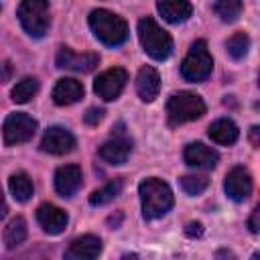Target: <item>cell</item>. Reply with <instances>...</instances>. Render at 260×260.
<instances>
[{"mask_svg":"<svg viewBox=\"0 0 260 260\" xmlns=\"http://www.w3.org/2000/svg\"><path fill=\"white\" fill-rule=\"evenodd\" d=\"M73 148H75V136L63 126H51L41 138V150L55 156L69 154Z\"/></svg>","mask_w":260,"mask_h":260,"instance_id":"9c48e42d","label":"cell"},{"mask_svg":"<svg viewBox=\"0 0 260 260\" xmlns=\"http://www.w3.org/2000/svg\"><path fill=\"white\" fill-rule=\"evenodd\" d=\"M244 4L240 0H219L213 4V12L223 20V22H234L242 14Z\"/></svg>","mask_w":260,"mask_h":260,"instance_id":"484cf974","label":"cell"},{"mask_svg":"<svg viewBox=\"0 0 260 260\" xmlns=\"http://www.w3.org/2000/svg\"><path fill=\"white\" fill-rule=\"evenodd\" d=\"M156 10L171 24L185 22L193 14L191 2H185V0H160V2H156Z\"/></svg>","mask_w":260,"mask_h":260,"instance_id":"d6986e66","label":"cell"},{"mask_svg":"<svg viewBox=\"0 0 260 260\" xmlns=\"http://www.w3.org/2000/svg\"><path fill=\"white\" fill-rule=\"evenodd\" d=\"M209 187V179L205 175H183L181 177V189L187 195H201Z\"/></svg>","mask_w":260,"mask_h":260,"instance_id":"4316f807","label":"cell"},{"mask_svg":"<svg viewBox=\"0 0 260 260\" xmlns=\"http://www.w3.org/2000/svg\"><path fill=\"white\" fill-rule=\"evenodd\" d=\"M185 234H187V238H201L203 236V225L199 221H189L185 225Z\"/></svg>","mask_w":260,"mask_h":260,"instance_id":"f1b7e54d","label":"cell"},{"mask_svg":"<svg viewBox=\"0 0 260 260\" xmlns=\"http://www.w3.org/2000/svg\"><path fill=\"white\" fill-rule=\"evenodd\" d=\"M81 187V169L77 165H63L55 171V191L63 197H71Z\"/></svg>","mask_w":260,"mask_h":260,"instance_id":"9a60e30c","label":"cell"},{"mask_svg":"<svg viewBox=\"0 0 260 260\" xmlns=\"http://www.w3.org/2000/svg\"><path fill=\"white\" fill-rule=\"evenodd\" d=\"M37 221H39V225H41L47 234L57 236V234H61V232L67 228L69 217H67V213H65L61 207H57V205H53V203H43V205H39V209H37Z\"/></svg>","mask_w":260,"mask_h":260,"instance_id":"5bb4252c","label":"cell"},{"mask_svg":"<svg viewBox=\"0 0 260 260\" xmlns=\"http://www.w3.org/2000/svg\"><path fill=\"white\" fill-rule=\"evenodd\" d=\"M132 152V140L124 136H116L100 146V156L110 165H124Z\"/></svg>","mask_w":260,"mask_h":260,"instance_id":"ac0fdd59","label":"cell"},{"mask_svg":"<svg viewBox=\"0 0 260 260\" xmlns=\"http://www.w3.org/2000/svg\"><path fill=\"white\" fill-rule=\"evenodd\" d=\"M53 102L57 106H71L83 98V85L81 81L73 77H61L53 87Z\"/></svg>","mask_w":260,"mask_h":260,"instance_id":"2e32d148","label":"cell"},{"mask_svg":"<svg viewBox=\"0 0 260 260\" xmlns=\"http://www.w3.org/2000/svg\"><path fill=\"white\" fill-rule=\"evenodd\" d=\"M248 140H250L252 146L260 148V124H256V126L250 128V132H248Z\"/></svg>","mask_w":260,"mask_h":260,"instance_id":"4dcf8cb0","label":"cell"},{"mask_svg":"<svg viewBox=\"0 0 260 260\" xmlns=\"http://www.w3.org/2000/svg\"><path fill=\"white\" fill-rule=\"evenodd\" d=\"M252 260H260V252H254V256H252Z\"/></svg>","mask_w":260,"mask_h":260,"instance_id":"e575fe53","label":"cell"},{"mask_svg":"<svg viewBox=\"0 0 260 260\" xmlns=\"http://www.w3.org/2000/svg\"><path fill=\"white\" fill-rule=\"evenodd\" d=\"M122 260H140V258H138L136 254H124V256H122Z\"/></svg>","mask_w":260,"mask_h":260,"instance_id":"836d02e7","label":"cell"},{"mask_svg":"<svg viewBox=\"0 0 260 260\" xmlns=\"http://www.w3.org/2000/svg\"><path fill=\"white\" fill-rule=\"evenodd\" d=\"M89 28L93 37L104 43L106 47H120L128 39V24L122 16L106 10V8H95L89 12Z\"/></svg>","mask_w":260,"mask_h":260,"instance_id":"7a4b0ae2","label":"cell"},{"mask_svg":"<svg viewBox=\"0 0 260 260\" xmlns=\"http://www.w3.org/2000/svg\"><path fill=\"white\" fill-rule=\"evenodd\" d=\"M258 87H260V73H258Z\"/></svg>","mask_w":260,"mask_h":260,"instance_id":"d590c367","label":"cell"},{"mask_svg":"<svg viewBox=\"0 0 260 260\" xmlns=\"http://www.w3.org/2000/svg\"><path fill=\"white\" fill-rule=\"evenodd\" d=\"M2 240H4V246L8 250L20 246L24 240H26V221L22 217H14L6 223L4 228V234H2Z\"/></svg>","mask_w":260,"mask_h":260,"instance_id":"44dd1931","label":"cell"},{"mask_svg":"<svg viewBox=\"0 0 260 260\" xmlns=\"http://www.w3.org/2000/svg\"><path fill=\"white\" fill-rule=\"evenodd\" d=\"M138 195L142 203V217L144 219H158L171 211L175 205V195L171 187L156 177H148L138 185Z\"/></svg>","mask_w":260,"mask_h":260,"instance_id":"6da1fadb","label":"cell"},{"mask_svg":"<svg viewBox=\"0 0 260 260\" xmlns=\"http://www.w3.org/2000/svg\"><path fill=\"white\" fill-rule=\"evenodd\" d=\"M136 91L142 102H152L160 91V75L154 67L144 65L136 75Z\"/></svg>","mask_w":260,"mask_h":260,"instance_id":"e0dca14e","label":"cell"},{"mask_svg":"<svg viewBox=\"0 0 260 260\" xmlns=\"http://www.w3.org/2000/svg\"><path fill=\"white\" fill-rule=\"evenodd\" d=\"M18 20L26 35L41 39L49 30L51 16H49V2L45 0H24L18 6Z\"/></svg>","mask_w":260,"mask_h":260,"instance_id":"8992f818","label":"cell"},{"mask_svg":"<svg viewBox=\"0 0 260 260\" xmlns=\"http://www.w3.org/2000/svg\"><path fill=\"white\" fill-rule=\"evenodd\" d=\"M211 69H213V59L209 55L207 43L203 39H199L191 45L187 57L181 63V75L187 81L199 83V81H205L211 75Z\"/></svg>","mask_w":260,"mask_h":260,"instance_id":"5b68a950","label":"cell"},{"mask_svg":"<svg viewBox=\"0 0 260 260\" xmlns=\"http://www.w3.org/2000/svg\"><path fill=\"white\" fill-rule=\"evenodd\" d=\"M223 191L232 201H244L252 193V177L244 167H234L223 179Z\"/></svg>","mask_w":260,"mask_h":260,"instance_id":"7c38bea8","label":"cell"},{"mask_svg":"<svg viewBox=\"0 0 260 260\" xmlns=\"http://www.w3.org/2000/svg\"><path fill=\"white\" fill-rule=\"evenodd\" d=\"M248 228H250V232H254V234H260V205L252 211V215L248 217Z\"/></svg>","mask_w":260,"mask_h":260,"instance_id":"f546056e","label":"cell"},{"mask_svg":"<svg viewBox=\"0 0 260 260\" xmlns=\"http://www.w3.org/2000/svg\"><path fill=\"white\" fill-rule=\"evenodd\" d=\"M10 71H12L10 61H4V63H2V81H4V83L10 79Z\"/></svg>","mask_w":260,"mask_h":260,"instance_id":"d6a6232c","label":"cell"},{"mask_svg":"<svg viewBox=\"0 0 260 260\" xmlns=\"http://www.w3.org/2000/svg\"><path fill=\"white\" fill-rule=\"evenodd\" d=\"M183 158H185V162H187L189 167H193V169L209 171V169H213V167L217 165L219 154H217L215 148H211V146H207V144H203V142H191V144L185 146Z\"/></svg>","mask_w":260,"mask_h":260,"instance_id":"4fadbf2b","label":"cell"},{"mask_svg":"<svg viewBox=\"0 0 260 260\" xmlns=\"http://www.w3.org/2000/svg\"><path fill=\"white\" fill-rule=\"evenodd\" d=\"M128 81V73L122 67H112L104 73H100L93 81V91L98 93V98H102L104 102H114L122 89L126 87Z\"/></svg>","mask_w":260,"mask_h":260,"instance_id":"ba28073f","label":"cell"},{"mask_svg":"<svg viewBox=\"0 0 260 260\" xmlns=\"http://www.w3.org/2000/svg\"><path fill=\"white\" fill-rule=\"evenodd\" d=\"M100 57L95 53H75L69 47H61L57 53V67L75 73H89L98 67Z\"/></svg>","mask_w":260,"mask_h":260,"instance_id":"30bf717a","label":"cell"},{"mask_svg":"<svg viewBox=\"0 0 260 260\" xmlns=\"http://www.w3.org/2000/svg\"><path fill=\"white\" fill-rule=\"evenodd\" d=\"M39 124L32 116L24 114V112H14V114H8L4 124H2V138H4V144L6 146H14V144H20V142H28L35 132H37Z\"/></svg>","mask_w":260,"mask_h":260,"instance_id":"52a82bcc","label":"cell"},{"mask_svg":"<svg viewBox=\"0 0 260 260\" xmlns=\"http://www.w3.org/2000/svg\"><path fill=\"white\" fill-rule=\"evenodd\" d=\"M138 39L148 57L154 61H165L173 53V39L167 30H162L152 18L138 20Z\"/></svg>","mask_w":260,"mask_h":260,"instance_id":"3957f363","label":"cell"},{"mask_svg":"<svg viewBox=\"0 0 260 260\" xmlns=\"http://www.w3.org/2000/svg\"><path fill=\"white\" fill-rule=\"evenodd\" d=\"M100 254H102V240L98 236L85 234L75 238L67 246L63 260H98Z\"/></svg>","mask_w":260,"mask_h":260,"instance_id":"8fae6325","label":"cell"},{"mask_svg":"<svg viewBox=\"0 0 260 260\" xmlns=\"http://www.w3.org/2000/svg\"><path fill=\"white\" fill-rule=\"evenodd\" d=\"M203 114H205V102L201 95L193 91H177L167 102L169 126H181L185 122H193Z\"/></svg>","mask_w":260,"mask_h":260,"instance_id":"277c9868","label":"cell"},{"mask_svg":"<svg viewBox=\"0 0 260 260\" xmlns=\"http://www.w3.org/2000/svg\"><path fill=\"white\" fill-rule=\"evenodd\" d=\"M8 189L16 201H28L32 197V191H35L32 181L28 179L26 173H14L8 181Z\"/></svg>","mask_w":260,"mask_h":260,"instance_id":"603a6c76","label":"cell"},{"mask_svg":"<svg viewBox=\"0 0 260 260\" xmlns=\"http://www.w3.org/2000/svg\"><path fill=\"white\" fill-rule=\"evenodd\" d=\"M207 134H209V138H211L215 144L230 146V144H234V142L238 140L240 130H238V126H236L230 118H219V120H215L213 124H209Z\"/></svg>","mask_w":260,"mask_h":260,"instance_id":"ffe728a7","label":"cell"},{"mask_svg":"<svg viewBox=\"0 0 260 260\" xmlns=\"http://www.w3.org/2000/svg\"><path fill=\"white\" fill-rule=\"evenodd\" d=\"M39 91V79L37 77H24L12 87V102L16 104H26L30 98H35Z\"/></svg>","mask_w":260,"mask_h":260,"instance_id":"cb8c5ba5","label":"cell"},{"mask_svg":"<svg viewBox=\"0 0 260 260\" xmlns=\"http://www.w3.org/2000/svg\"><path fill=\"white\" fill-rule=\"evenodd\" d=\"M104 110L102 108H89L85 114H83V122L87 124V126H98L100 122H102V118H104Z\"/></svg>","mask_w":260,"mask_h":260,"instance_id":"83f0119b","label":"cell"},{"mask_svg":"<svg viewBox=\"0 0 260 260\" xmlns=\"http://www.w3.org/2000/svg\"><path fill=\"white\" fill-rule=\"evenodd\" d=\"M213 260H238V256H236L232 250H228V248H219V250L215 252Z\"/></svg>","mask_w":260,"mask_h":260,"instance_id":"1f68e13d","label":"cell"},{"mask_svg":"<svg viewBox=\"0 0 260 260\" xmlns=\"http://www.w3.org/2000/svg\"><path fill=\"white\" fill-rule=\"evenodd\" d=\"M248 49H250V37L246 32H236L228 39L225 43V51L228 55L234 59V61H240L248 55Z\"/></svg>","mask_w":260,"mask_h":260,"instance_id":"d4e9b609","label":"cell"},{"mask_svg":"<svg viewBox=\"0 0 260 260\" xmlns=\"http://www.w3.org/2000/svg\"><path fill=\"white\" fill-rule=\"evenodd\" d=\"M122 187H124V179H114V181L106 183L104 187L95 189V191L89 195V205H93V207H100V205H106V203H110L112 199H116V197L120 195Z\"/></svg>","mask_w":260,"mask_h":260,"instance_id":"7402d4cb","label":"cell"}]
</instances>
